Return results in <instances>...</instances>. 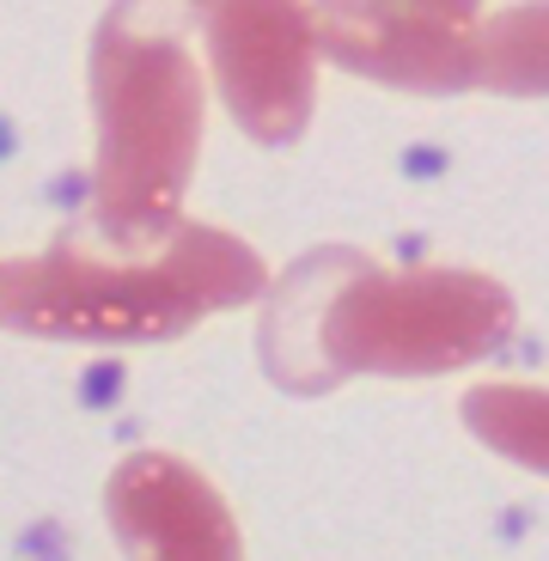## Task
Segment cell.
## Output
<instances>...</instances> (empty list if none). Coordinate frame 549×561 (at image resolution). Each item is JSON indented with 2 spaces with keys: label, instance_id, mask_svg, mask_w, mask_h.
<instances>
[{
  "label": "cell",
  "instance_id": "1",
  "mask_svg": "<svg viewBox=\"0 0 549 561\" xmlns=\"http://www.w3.org/2000/svg\"><path fill=\"white\" fill-rule=\"evenodd\" d=\"M263 256L220 226L159 239H61L0 263V323L56 342H165L263 294Z\"/></svg>",
  "mask_w": 549,
  "mask_h": 561
},
{
  "label": "cell",
  "instance_id": "2",
  "mask_svg": "<svg viewBox=\"0 0 549 561\" xmlns=\"http://www.w3.org/2000/svg\"><path fill=\"white\" fill-rule=\"evenodd\" d=\"M196 0H116L92 37V208L104 239H159L178 226L202 153Z\"/></svg>",
  "mask_w": 549,
  "mask_h": 561
},
{
  "label": "cell",
  "instance_id": "3",
  "mask_svg": "<svg viewBox=\"0 0 549 561\" xmlns=\"http://www.w3.org/2000/svg\"><path fill=\"white\" fill-rule=\"evenodd\" d=\"M513 336V294L470 268H403L385 275L354 256L318 318V366L342 385L348 373L434 379L489 360Z\"/></svg>",
  "mask_w": 549,
  "mask_h": 561
},
{
  "label": "cell",
  "instance_id": "4",
  "mask_svg": "<svg viewBox=\"0 0 549 561\" xmlns=\"http://www.w3.org/2000/svg\"><path fill=\"white\" fill-rule=\"evenodd\" d=\"M214 85L232 123L263 147H287L318 104V31L306 0H196Z\"/></svg>",
  "mask_w": 549,
  "mask_h": 561
},
{
  "label": "cell",
  "instance_id": "5",
  "mask_svg": "<svg viewBox=\"0 0 549 561\" xmlns=\"http://www.w3.org/2000/svg\"><path fill=\"white\" fill-rule=\"evenodd\" d=\"M311 31L336 68L403 92L477 85V19L427 13L409 0H318Z\"/></svg>",
  "mask_w": 549,
  "mask_h": 561
},
{
  "label": "cell",
  "instance_id": "6",
  "mask_svg": "<svg viewBox=\"0 0 549 561\" xmlns=\"http://www.w3.org/2000/svg\"><path fill=\"white\" fill-rule=\"evenodd\" d=\"M111 531L128 556H171V561H226L239 556V525L214 494L208 477L165 451H135L116 463L104 489Z\"/></svg>",
  "mask_w": 549,
  "mask_h": 561
},
{
  "label": "cell",
  "instance_id": "7",
  "mask_svg": "<svg viewBox=\"0 0 549 561\" xmlns=\"http://www.w3.org/2000/svg\"><path fill=\"white\" fill-rule=\"evenodd\" d=\"M354 256H361V251H311V256H299V263L282 275L275 299L263 306L256 348H263L268 379L282 385V391H299V397L330 391L324 366H318V318H324L330 287L348 275Z\"/></svg>",
  "mask_w": 549,
  "mask_h": 561
},
{
  "label": "cell",
  "instance_id": "8",
  "mask_svg": "<svg viewBox=\"0 0 549 561\" xmlns=\"http://www.w3.org/2000/svg\"><path fill=\"white\" fill-rule=\"evenodd\" d=\"M477 85L507 99H549V0H525L477 31Z\"/></svg>",
  "mask_w": 549,
  "mask_h": 561
},
{
  "label": "cell",
  "instance_id": "9",
  "mask_svg": "<svg viewBox=\"0 0 549 561\" xmlns=\"http://www.w3.org/2000/svg\"><path fill=\"white\" fill-rule=\"evenodd\" d=\"M465 427L507 463L549 477V391L544 385H477L465 391Z\"/></svg>",
  "mask_w": 549,
  "mask_h": 561
},
{
  "label": "cell",
  "instance_id": "10",
  "mask_svg": "<svg viewBox=\"0 0 549 561\" xmlns=\"http://www.w3.org/2000/svg\"><path fill=\"white\" fill-rule=\"evenodd\" d=\"M409 7H427V13H451V19H477L482 0H409Z\"/></svg>",
  "mask_w": 549,
  "mask_h": 561
}]
</instances>
